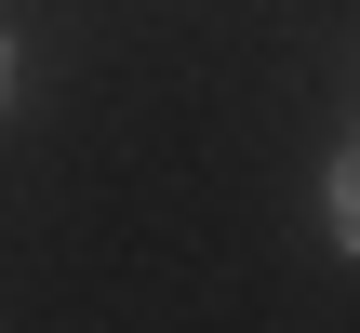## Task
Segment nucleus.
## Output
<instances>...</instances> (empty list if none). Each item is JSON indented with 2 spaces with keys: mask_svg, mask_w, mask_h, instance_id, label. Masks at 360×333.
<instances>
[{
  "mask_svg": "<svg viewBox=\"0 0 360 333\" xmlns=\"http://www.w3.org/2000/svg\"><path fill=\"white\" fill-rule=\"evenodd\" d=\"M334 240L360 254V133H347V160H334Z\"/></svg>",
  "mask_w": 360,
  "mask_h": 333,
  "instance_id": "nucleus-1",
  "label": "nucleus"
},
{
  "mask_svg": "<svg viewBox=\"0 0 360 333\" xmlns=\"http://www.w3.org/2000/svg\"><path fill=\"white\" fill-rule=\"evenodd\" d=\"M0 93H13V53H0Z\"/></svg>",
  "mask_w": 360,
  "mask_h": 333,
  "instance_id": "nucleus-2",
  "label": "nucleus"
}]
</instances>
